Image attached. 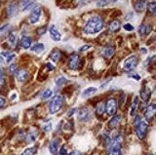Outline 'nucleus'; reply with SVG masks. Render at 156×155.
Masks as SVG:
<instances>
[{
    "label": "nucleus",
    "instance_id": "1",
    "mask_svg": "<svg viewBox=\"0 0 156 155\" xmlns=\"http://www.w3.org/2000/svg\"><path fill=\"white\" fill-rule=\"evenodd\" d=\"M105 26V21L101 16H93L85 23L83 31L86 34H96L99 33Z\"/></svg>",
    "mask_w": 156,
    "mask_h": 155
},
{
    "label": "nucleus",
    "instance_id": "2",
    "mask_svg": "<svg viewBox=\"0 0 156 155\" xmlns=\"http://www.w3.org/2000/svg\"><path fill=\"white\" fill-rule=\"evenodd\" d=\"M63 104H65V98L61 95H57L55 97H53L52 100H50V103L48 104V109L49 112L51 114L57 113L58 110H61Z\"/></svg>",
    "mask_w": 156,
    "mask_h": 155
},
{
    "label": "nucleus",
    "instance_id": "3",
    "mask_svg": "<svg viewBox=\"0 0 156 155\" xmlns=\"http://www.w3.org/2000/svg\"><path fill=\"white\" fill-rule=\"evenodd\" d=\"M67 67L69 70H79L81 67H82V65H83V61L80 58V56L76 54V53H73L69 56L67 60Z\"/></svg>",
    "mask_w": 156,
    "mask_h": 155
},
{
    "label": "nucleus",
    "instance_id": "4",
    "mask_svg": "<svg viewBox=\"0 0 156 155\" xmlns=\"http://www.w3.org/2000/svg\"><path fill=\"white\" fill-rule=\"evenodd\" d=\"M136 65H138V58L136 56H131L125 60L123 64V69L126 72H131L136 69Z\"/></svg>",
    "mask_w": 156,
    "mask_h": 155
},
{
    "label": "nucleus",
    "instance_id": "5",
    "mask_svg": "<svg viewBox=\"0 0 156 155\" xmlns=\"http://www.w3.org/2000/svg\"><path fill=\"white\" fill-rule=\"evenodd\" d=\"M105 105L106 113L109 116L114 115L117 111V108H118V103H117V100L113 98H110V99L107 100Z\"/></svg>",
    "mask_w": 156,
    "mask_h": 155
},
{
    "label": "nucleus",
    "instance_id": "6",
    "mask_svg": "<svg viewBox=\"0 0 156 155\" xmlns=\"http://www.w3.org/2000/svg\"><path fill=\"white\" fill-rule=\"evenodd\" d=\"M41 15H42V8L40 6H35L31 10L30 15H29V18H28L29 23L34 25V23H38L41 18Z\"/></svg>",
    "mask_w": 156,
    "mask_h": 155
},
{
    "label": "nucleus",
    "instance_id": "7",
    "mask_svg": "<svg viewBox=\"0 0 156 155\" xmlns=\"http://www.w3.org/2000/svg\"><path fill=\"white\" fill-rule=\"evenodd\" d=\"M147 130H148L147 123L141 120L140 123L136 126V134L138 136V138L140 139H144L146 136V133H147Z\"/></svg>",
    "mask_w": 156,
    "mask_h": 155
},
{
    "label": "nucleus",
    "instance_id": "8",
    "mask_svg": "<svg viewBox=\"0 0 156 155\" xmlns=\"http://www.w3.org/2000/svg\"><path fill=\"white\" fill-rule=\"evenodd\" d=\"M91 117H92L91 111L87 107H82L78 111V119L81 122H87V121H89L91 119Z\"/></svg>",
    "mask_w": 156,
    "mask_h": 155
},
{
    "label": "nucleus",
    "instance_id": "9",
    "mask_svg": "<svg viewBox=\"0 0 156 155\" xmlns=\"http://www.w3.org/2000/svg\"><path fill=\"white\" fill-rule=\"evenodd\" d=\"M156 116V104H152L148 105L144 111V117L146 121H151Z\"/></svg>",
    "mask_w": 156,
    "mask_h": 155
},
{
    "label": "nucleus",
    "instance_id": "10",
    "mask_svg": "<svg viewBox=\"0 0 156 155\" xmlns=\"http://www.w3.org/2000/svg\"><path fill=\"white\" fill-rule=\"evenodd\" d=\"M35 2L34 0H20V4H19V8L21 9L22 11H27L29 9H33L35 7Z\"/></svg>",
    "mask_w": 156,
    "mask_h": 155
},
{
    "label": "nucleus",
    "instance_id": "11",
    "mask_svg": "<svg viewBox=\"0 0 156 155\" xmlns=\"http://www.w3.org/2000/svg\"><path fill=\"white\" fill-rule=\"evenodd\" d=\"M15 76H16V79H17L18 82H21V83H23V82L27 81L28 79L29 73H28V71L27 69H21L17 70V72L15 73Z\"/></svg>",
    "mask_w": 156,
    "mask_h": 155
},
{
    "label": "nucleus",
    "instance_id": "12",
    "mask_svg": "<svg viewBox=\"0 0 156 155\" xmlns=\"http://www.w3.org/2000/svg\"><path fill=\"white\" fill-rule=\"evenodd\" d=\"M19 13V7L15 2H11L6 8V15L9 18L17 16Z\"/></svg>",
    "mask_w": 156,
    "mask_h": 155
},
{
    "label": "nucleus",
    "instance_id": "13",
    "mask_svg": "<svg viewBox=\"0 0 156 155\" xmlns=\"http://www.w3.org/2000/svg\"><path fill=\"white\" fill-rule=\"evenodd\" d=\"M49 33H50L51 35V38L54 40V41H61L62 39V34L61 32L58 31V30L56 26H51L50 27H49Z\"/></svg>",
    "mask_w": 156,
    "mask_h": 155
},
{
    "label": "nucleus",
    "instance_id": "14",
    "mask_svg": "<svg viewBox=\"0 0 156 155\" xmlns=\"http://www.w3.org/2000/svg\"><path fill=\"white\" fill-rule=\"evenodd\" d=\"M114 53H115V48L112 45L105 46L101 51L102 56H104L105 58H106V59H110V58L114 55Z\"/></svg>",
    "mask_w": 156,
    "mask_h": 155
},
{
    "label": "nucleus",
    "instance_id": "15",
    "mask_svg": "<svg viewBox=\"0 0 156 155\" xmlns=\"http://www.w3.org/2000/svg\"><path fill=\"white\" fill-rule=\"evenodd\" d=\"M58 146H60V142H58V139H54L51 140L50 143H49V151H50L53 155H56L58 150Z\"/></svg>",
    "mask_w": 156,
    "mask_h": 155
},
{
    "label": "nucleus",
    "instance_id": "16",
    "mask_svg": "<svg viewBox=\"0 0 156 155\" xmlns=\"http://www.w3.org/2000/svg\"><path fill=\"white\" fill-rule=\"evenodd\" d=\"M31 43H32V39L31 37L24 35L21 38L20 40V45H21L23 49H28V48L31 47Z\"/></svg>",
    "mask_w": 156,
    "mask_h": 155
},
{
    "label": "nucleus",
    "instance_id": "17",
    "mask_svg": "<svg viewBox=\"0 0 156 155\" xmlns=\"http://www.w3.org/2000/svg\"><path fill=\"white\" fill-rule=\"evenodd\" d=\"M62 56V53L58 50V49H54L49 55V58L54 62H58L61 60V58Z\"/></svg>",
    "mask_w": 156,
    "mask_h": 155
},
{
    "label": "nucleus",
    "instance_id": "18",
    "mask_svg": "<svg viewBox=\"0 0 156 155\" xmlns=\"http://www.w3.org/2000/svg\"><path fill=\"white\" fill-rule=\"evenodd\" d=\"M150 96H151V91L148 87H144V88L140 90V98L144 103H147L149 100Z\"/></svg>",
    "mask_w": 156,
    "mask_h": 155
},
{
    "label": "nucleus",
    "instance_id": "19",
    "mask_svg": "<svg viewBox=\"0 0 156 155\" xmlns=\"http://www.w3.org/2000/svg\"><path fill=\"white\" fill-rule=\"evenodd\" d=\"M120 27H121V23L117 20H114L108 23V31L109 32H112V33L117 32L120 30Z\"/></svg>",
    "mask_w": 156,
    "mask_h": 155
},
{
    "label": "nucleus",
    "instance_id": "20",
    "mask_svg": "<svg viewBox=\"0 0 156 155\" xmlns=\"http://www.w3.org/2000/svg\"><path fill=\"white\" fill-rule=\"evenodd\" d=\"M120 120H121V116L119 114H114L113 117H111V119L109 120L108 122V126L110 129H114L116 128L117 126L119 125L120 123Z\"/></svg>",
    "mask_w": 156,
    "mask_h": 155
},
{
    "label": "nucleus",
    "instance_id": "21",
    "mask_svg": "<svg viewBox=\"0 0 156 155\" xmlns=\"http://www.w3.org/2000/svg\"><path fill=\"white\" fill-rule=\"evenodd\" d=\"M151 30H152V27H151V26H148V25H144V23H143V25H140L138 28V31L140 35H144V34H148V33H150Z\"/></svg>",
    "mask_w": 156,
    "mask_h": 155
},
{
    "label": "nucleus",
    "instance_id": "22",
    "mask_svg": "<svg viewBox=\"0 0 156 155\" xmlns=\"http://www.w3.org/2000/svg\"><path fill=\"white\" fill-rule=\"evenodd\" d=\"M30 50L34 53H37V54H40L44 50H45V46H44L43 43H36L33 46L30 47Z\"/></svg>",
    "mask_w": 156,
    "mask_h": 155
},
{
    "label": "nucleus",
    "instance_id": "23",
    "mask_svg": "<svg viewBox=\"0 0 156 155\" xmlns=\"http://www.w3.org/2000/svg\"><path fill=\"white\" fill-rule=\"evenodd\" d=\"M134 8L136 12H143L145 8V0H138L134 4Z\"/></svg>",
    "mask_w": 156,
    "mask_h": 155
},
{
    "label": "nucleus",
    "instance_id": "24",
    "mask_svg": "<svg viewBox=\"0 0 156 155\" xmlns=\"http://www.w3.org/2000/svg\"><path fill=\"white\" fill-rule=\"evenodd\" d=\"M96 92H97V88H95V87H88L87 89H85L84 91H83L82 97L83 98H88V97L94 95Z\"/></svg>",
    "mask_w": 156,
    "mask_h": 155
},
{
    "label": "nucleus",
    "instance_id": "25",
    "mask_svg": "<svg viewBox=\"0 0 156 155\" xmlns=\"http://www.w3.org/2000/svg\"><path fill=\"white\" fill-rule=\"evenodd\" d=\"M36 138H37V132H29L26 137V142L27 143H31L33 142H35Z\"/></svg>",
    "mask_w": 156,
    "mask_h": 155
},
{
    "label": "nucleus",
    "instance_id": "26",
    "mask_svg": "<svg viewBox=\"0 0 156 155\" xmlns=\"http://www.w3.org/2000/svg\"><path fill=\"white\" fill-rule=\"evenodd\" d=\"M105 111V105L104 103H100L98 104V105L96 106V114L98 116H101L104 114V112Z\"/></svg>",
    "mask_w": 156,
    "mask_h": 155
},
{
    "label": "nucleus",
    "instance_id": "27",
    "mask_svg": "<svg viewBox=\"0 0 156 155\" xmlns=\"http://www.w3.org/2000/svg\"><path fill=\"white\" fill-rule=\"evenodd\" d=\"M67 82V79L65 76H58L55 79V83L58 87H62Z\"/></svg>",
    "mask_w": 156,
    "mask_h": 155
},
{
    "label": "nucleus",
    "instance_id": "28",
    "mask_svg": "<svg viewBox=\"0 0 156 155\" xmlns=\"http://www.w3.org/2000/svg\"><path fill=\"white\" fill-rule=\"evenodd\" d=\"M146 8H147V11L151 15H155L156 14V2H149Z\"/></svg>",
    "mask_w": 156,
    "mask_h": 155
},
{
    "label": "nucleus",
    "instance_id": "29",
    "mask_svg": "<svg viewBox=\"0 0 156 155\" xmlns=\"http://www.w3.org/2000/svg\"><path fill=\"white\" fill-rule=\"evenodd\" d=\"M52 95H53V91L51 89H46L41 94L40 98H41V100H48L49 98H51Z\"/></svg>",
    "mask_w": 156,
    "mask_h": 155
},
{
    "label": "nucleus",
    "instance_id": "30",
    "mask_svg": "<svg viewBox=\"0 0 156 155\" xmlns=\"http://www.w3.org/2000/svg\"><path fill=\"white\" fill-rule=\"evenodd\" d=\"M7 41H8V43L11 46H14L15 44H16V41H17V36H16V34H15V33H13V32L10 33V34L8 35Z\"/></svg>",
    "mask_w": 156,
    "mask_h": 155
},
{
    "label": "nucleus",
    "instance_id": "31",
    "mask_svg": "<svg viewBox=\"0 0 156 155\" xmlns=\"http://www.w3.org/2000/svg\"><path fill=\"white\" fill-rule=\"evenodd\" d=\"M138 103H139V98L138 97H135V99H134V101H133V104H132V107H131V112L130 114L133 116L136 112V105H138Z\"/></svg>",
    "mask_w": 156,
    "mask_h": 155
},
{
    "label": "nucleus",
    "instance_id": "32",
    "mask_svg": "<svg viewBox=\"0 0 156 155\" xmlns=\"http://www.w3.org/2000/svg\"><path fill=\"white\" fill-rule=\"evenodd\" d=\"M36 151H37L36 147H29L24 150L21 155H35Z\"/></svg>",
    "mask_w": 156,
    "mask_h": 155
},
{
    "label": "nucleus",
    "instance_id": "33",
    "mask_svg": "<svg viewBox=\"0 0 156 155\" xmlns=\"http://www.w3.org/2000/svg\"><path fill=\"white\" fill-rule=\"evenodd\" d=\"M112 1L111 0H98L97 2V6L99 8H101V7H105L108 5L109 3H111Z\"/></svg>",
    "mask_w": 156,
    "mask_h": 155
},
{
    "label": "nucleus",
    "instance_id": "34",
    "mask_svg": "<svg viewBox=\"0 0 156 155\" xmlns=\"http://www.w3.org/2000/svg\"><path fill=\"white\" fill-rule=\"evenodd\" d=\"M17 70H18V67L16 64H11L8 67V72H9V74H11V75L16 73Z\"/></svg>",
    "mask_w": 156,
    "mask_h": 155
},
{
    "label": "nucleus",
    "instance_id": "35",
    "mask_svg": "<svg viewBox=\"0 0 156 155\" xmlns=\"http://www.w3.org/2000/svg\"><path fill=\"white\" fill-rule=\"evenodd\" d=\"M42 130L44 131V132L49 133V132H50V131L52 130V124H51L50 122L43 124V125H42Z\"/></svg>",
    "mask_w": 156,
    "mask_h": 155
},
{
    "label": "nucleus",
    "instance_id": "36",
    "mask_svg": "<svg viewBox=\"0 0 156 155\" xmlns=\"http://www.w3.org/2000/svg\"><path fill=\"white\" fill-rule=\"evenodd\" d=\"M47 31V27L46 26H42L40 28H38V30H36V34L39 35V36H41V35H44L46 33Z\"/></svg>",
    "mask_w": 156,
    "mask_h": 155
},
{
    "label": "nucleus",
    "instance_id": "37",
    "mask_svg": "<svg viewBox=\"0 0 156 155\" xmlns=\"http://www.w3.org/2000/svg\"><path fill=\"white\" fill-rule=\"evenodd\" d=\"M45 67H46V69L48 71H53V70H55V66H54L51 62H46L45 64Z\"/></svg>",
    "mask_w": 156,
    "mask_h": 155
},
{
    "label": "nucleus",
    "instance_id": "38",
    "mask_svg": "<svg viewBox=\"0 0 156 155\" xmlns=\"http://www.w3.org/2000/svg\"><path fill=\"white\" fill-rule=\"evenodd\" d=\"M124 30H127V31H132V30H134V26L131 25V23H125L124 25Z\"/></svg>",
    "mask_w": 156,
    "mask_h": 155
},
{
    "label": "nucleus",
    "instance_id": "39",
    "mask_svg": "<svg viewBox=\"0 0 156 155\" xmlns=\"http://www.w3.org/2000/svg\"><path fill=\"white\" fill-rule=\"evenodd\" d=\"M58 155H68V153H67V149H66V146L61 147L60 151H58Z\"/></svg>",
    "mask_w": 156,
    "mask_h": 155
},
{
    "label": "nucleus",
    "instance_id": "40",
    "mask_svg": "<svg viewBox=\"0 0 156 155\" xmlns=\"http://www.w3.org/2000/svg\"><path fill=\"white\" fill-rule=\"evenodd\" d=\"M5 104H6V99L3 98V97H0V109L3 108Z\"/></svg>",
    "mask_w": 156,
    "mask_h": 155
},
{
    "label": "nucleus",
    "instance_id": "41",
    "mask_svg": "<svg viewBox=\"0 0 156 155\" xmlns=\"http://www.w3.org/2000/svg\"><path fill=\"white\" fill-rule=\"evenodd\" d=\"M9 27H10V25H9V23H6V25H4L3 26L0 27V34H1V33H3L4 31H6Z\"/></svg>",
    "mask_w": 156,
    "mask_h": 155
},
{
    "label": "nucleus",
    "instance_id": "42",
    "mask_svg": "<svg viewBox=\"0 0 156 155\" xmlns=\"http://www.w3.org/2000/svg\"><path fill=\"white\" fill-rule=\"evenodd\" d=\"M91 48V45H89V44H86V45H83L80 49H79V51L80 52H85V51H88Z\"/></svg>",
    "mask_w": 156,
    "mask_h": 155
},
{
    "label": "nucleus",
    "instance_id": "43",
    "mask_svg": "<svg viewBox=\"0 0 156 155\" xmlns=\"http://www.w3.org/2000/svg\"><path fill=\"white\" fill-rule=\"evenodd\" d=\"M140 121H141L140 116V115H136V117H135V120H134V126H135V127H136V126L138 125V124L140 123Z\"/></svg>",
    "mask_w": 156,
    "mask_h": 155
},
{
    "label": "nucleus",
    "instance_id": "44",
    "mask_svg": "<svg viewBox=\"0 0 156 155\" xmlns=\"http://www.w3.org/2000/svg\"><path fill=\"white\" fill-rule=\"evenodd\" d=\"M130 77H131V78H133V79H135V80H136V81H139V80L140 79V76L139 74H136V73H133V74H130Z\"/></svg>",
    "mask_w": 156,
    "mask_h": 155
},
{
    "label": "nucleus",
    "instance_id": "45",
    "mask_svg": "<svg viewBox=\"0 0 156 155\" xmlns=\"http://www.w3.org/2000/svg\"><path fill=\"white\" fill-rule=\"evenodd\" d=\"M75 111H76V108H70L67 112V116L68 117H71V116L75 113Z\"/></svg>",
    "mask_w": 156,
    "mask_h": 155
},
{
    "label": "nucleus",
    "instance_id": "46",
    "mask_svg": "<svg viewBox=\"0 0 156 155\" xmlns=\"http://www.w3.org/2000/svg\"><path fill=\"white\" fill-rule=\"evenodd\" d=\"M68 155H83V154L80 151H78V150H73V151Z\"/></svg>",
    "mask_w": 156,
    "mask_h": 155
},
{
    "label": "nucleus",
    "instance_id": "47",
    "mask_svg": "<svg viewBox=\"0 0 156 155\" xmlns=\"http://www.w3.org/2000/svg\"><path fill=\"white\" fill-rule=\"evenodd\" d=\"M134 17V13H132V12H130L129 14H128V16L126 17V20H130V19H132Z\"/></svg>",
    "mask_w": 156,
    "mask_h": 155
},
{
    "label": "nucleus",
    "instance_id": "48",
    "mask_svg": "<svg viewBox=\"0 0 156 155\" xmlns=\"http://www.w3.org/2000/svg\"><path fill=\"white\" fill-rule=\"evenodd\" d=\"M3 74H4L3 69H1V67H0V77H2V76H3Z\"/></svg>",
    "mask_w": 156,
    "mask_h": 155
},
{
    "label": "nucleus",
    "instance_id": "49",
    "mask_svg": "<svg viewBox=\"0 0 156 155\" xmlns=\"http://www.w3.org/2000/svg\"><path fill=\"white\" fill-rule=\"evenodd\" d=\"M4 62V59H3V57L2 56H0V65H2Z\"/></svg>",
    "mask_w": 156,
    "mask_h": 155
},
{
    "label": "nucleus",
    "instance_id": "50",
    "mask_svg": "<svg viewBox=\"0 0 156 155\" xmlns=\"http://www.w3.org/2000/svg\"><path fill=\"white\" fill-rule=\"evenodd\" d=\"M141 53H144V54H146V50L144 49V48H143V49H141Z\"/></svg>",
    "mask_w": 156,
    "mask_h": 155
},
{
    "label": "nucleus",
    "instance_id": "51",
    "mask_svg": "<svg viewBox=\"0 0 156 155\" xmlns=\"http://www.w3.org/2000/svg\"><path fill=\"white\" fill-rule=\"evenodd\" d=\"M112 2H116V1H118V0H111Z\"/></svg>",
    "mask_w": 156,
    "mask_h": 155
},
{
    "label": "nucleus",
    "instance_id": "52",
    "mask_svg": "<svg viewBox=\"0 0 156 155\" xmlns=\"http://www.w3.org/2000/svg\"><path fill=\"white\" fill-rule=\"evenodd\" d=\"M155 69H156V62H155Z\"/></svg>",
    "mask_w": 156,
    "mask_h": 155
},
{
    "label": "nucleus",
    "instance_id": "53",
    "mask_svg": "<svg viewBox=\"0 0 156 155\" xmlns=\"http://www.w3.org/2000/svg\"><path fill=\"white\" fill-rule=\"evenodd\" d=\"M148 155H153V154H148Z\"/></svg>",
    "mask_w": 156,
    "mask_h": 155
}]
</instances>
